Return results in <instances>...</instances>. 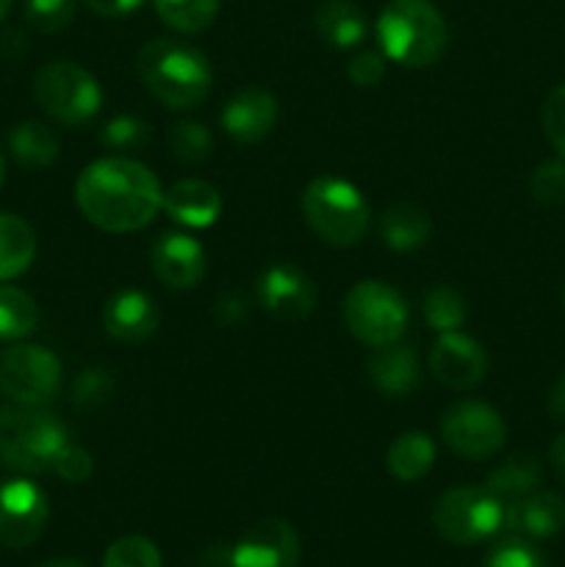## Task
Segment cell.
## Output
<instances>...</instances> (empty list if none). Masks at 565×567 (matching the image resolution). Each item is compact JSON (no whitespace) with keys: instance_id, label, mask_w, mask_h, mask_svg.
<instances>
[{"instance_id":"cell-26","label":"cell","mask_w":565,"mask_h":567,"mask_svg":"<svg viewBox=\"0 0 565 567\" xmlns=\"http://www.w3.org/2000/svg\"><path fill=\"white\" fill-rule=\"evenodd\" d=\"M37 255V233L25 219L0 214V282L20 277Z\"/></svg>"},{"instance_id":"cell-21","label":"cell","mask_w":565,"mask_h":567,"mask_svg":"<svg viewBox=\"0 0 565 567\" xmlns=\"http://www.w3.org/2000/svg\"><path fill=\"white\" fill-rule=\"evenodd\" d=\"M316 33L325 44L336 50L358 48L369 33L366 14L352 0H321L314 14Z\"/></svg>"},{"instance_id":"cell-42","label":"cell","mask_w":565,"mask_h":567,"mask_svg":"<svg viewBox=\"0 0 565 567\" xmlns=\"http://www.w3.org/2000/svg\"><path fill=\"white\" fill-rule=\"evenodd\" d=\"M216 313H219V319L225 321V324H236L238 319H244V313H247V310H244L242 299L227 297V299H222L219 308H216Z\"/></svg>"},{"instance_id":"cell-3","label":"cell","mask_w":565,"mask_h":567,"mask_svg":"<svg viewBox=\"0 0 565 567\" xmlns=\"http://www.w3.org/2000/svg\"><path fill=\"white\" fill-rule=\"evenodd\" d=\"M382 55L402 66H430L443 55L449 28L430 0H391L377 17Z\"/></svg>"},{"instance_id":"cell-30","label":"cell","mask_w":565,"mask_h":567,"mask_svg":"<svg viewBox=\"0 0 565 567\" xmlns=\"http://www.w3.org/2000/svg\"><path fill=\"white\" fill-rule=\"evenodd\" d=\"M170 147L181 164H203L214 147V136L203 122H177L170 133Z\"/></svg>"},{"instance_id":"cell-11","label":"cell","mask_w":565,"mask_h":567,"mask_svg":"<svg viewBox=\"0 0 565 567\" xmlns=\"http://www.w3.org/2000/svg\"><path fill=\"white\" fill-rule=\"evenodd\" d=\"M48 524V498L42 487L28 480L0 485V546L28 548Z\"/></svg>"},{"instance_id":"cell-19","label":"cell","mask_w":565,"mask_h":567,"mask_svg":"<svg viewBox=\"0 0 565 567\" xmlns=\"http://www.w3.org/2000/svg\"><path fill=\"white\" fill-rule=\"evenodd\" d=\"M366 369H369V380L374 382L377 391L391 399L408 396L421 382L419 354L410 343L397 341L388 343V347H377Z\"/></svg>"},{"instance_id":"cell-17","label":"cell","mask_w":565,"mask_h":567,"mask_svg":"<svg viewBox=\"0 0 565 567\" xmlns=\"http://www.w3.org/2000/svg\"><path fill=\"white\" fill-rule=\"evenodd\" d=\"M161 313L153 297L127 288L116 291L103 308V327L111 338L122 343H144L158 332Z\"/></svg>"},{"instance_id":"cell-24","label":"cell","mask_w":565,"mask_h":567,"mask_svg":"<svg viewBox=\"0 0 565 567\" xmlns=\"http://www.w3.org/2000/svg\"><path fill=\"white\" fill-rule=\"evenodd\" d=\"M59 136L50 125L39 120H25L11 127L9 133V153L25 169H42L59 158Z\"/></svg>"},{"instance_id":"cell-44","label":"cell","mask_w":565,"mask_h":567,"mask_svg":"<svg viewBox=\"0 0 565 567\" xmlns=\"http://www.w3.org/2000/svg\"><path fill=\"white\" fill-rule=\"evenodd\" d=\"M548 457H552V465H554V471L559 474V480L565 482V435H559L557 441L552 443V449H548Z\"/></svg>"},{"instance_id":"cell-40","label":"cell","mask_w":565,"mask_h":567,"mask_svg":"<svg viewBox=\"0 0 565 567\" xmlns=\"http://www.w3.org/2000/svg\"><path fill=\"white\" fill-rule=\"evenodd\" d=\"M94 14H103V17H122V14H131L136 11L144 0H83Z\"/></svg>"},{"instance_id":"cell-14","label":"cell","mask_w":565,"mask_h":567,"mask_svg":"<svg viewBox=\"0 0 565 567\" xmlns=\"http://www.w3.org/2000/svg\"><path fill=\"white\" fill-rule=\"evenodd\" d=\"M238 567H297L299 537L282 518H264L233 548Z\"/></svg>"},{"instance_id":"cell-41","label":"cell","mask_w":565,"mask_h":567,"mask_svg":"<svg viewBox=\"0 0 565 567\" xmlns=\"http://www.w3.org/2000/svg\"><path fill=\"white\" fill-rule=\"evenodd\" d=\"M197 567H238L236 554L227 546H210L197 557Z\"/></svg>"},{"instance_id":"cell-25","label":"cell","mask_w":565,"mask_h":567,"mask_svg":"<svg viewBox=\"0 0 565 567\" xmlns=\"http://www.w3.org/2000/svg\"><path fill=\"white\" fill-rule=\"evenodd\" d=\"M541 485V465L530 454H513L504 460L496 471H491L485 482V491L493 493L504 507L521 502Z\"/></svg>"},{"instance_id":"cell-7","label":"cell","mask_w":565,"mask_h":567,"mask_svg":"<svg viewBox=\"0 0 565 567\" xmlns=\"http://www.w3.org/2000/svg\"><path fill=\"white\" fill-rule=\"evenodd\" d=\"M33 97L50 120L78 127L103 105L100 83L75 61H50L33 75Z\"/></svg>"},{"instance_id":"cell-1","label":"cell","mask_w":565,"mask_h":567,"mask_svg":"<svg viewBox=\"0 0 565 567\" xmlns=\"http://www.w3.org/2000/svg\"><path fill=\"white\" fill-rule=\"evenodd\" d=\"M75 203L100 230L133 233L147 227L164 208V188L150 166L116 155L94 161L78 175Z\"/></svg>"},{"instance_id":"cell-28","label":"cell","mask_w":565,"mask_h":567,"mask_svg":"<svg viewBox=\"0 0 565 567\" xmlns=\"http://www.w3.org/2000/svg\"><path fill=\"white\" fill-rule=\"evenodd\" d=\"M161 20L177 33H199L219 14V0H153Z\"/></svg>"},{"instance_id":"cell-39","label":"cell","mask_w":565,"mask_h":567,"mask_svg":"<svg viewBox=\"0 0 565 567\" xmlns=\"http://www.w3.org/2000/svg\"><path fill=\"white\" fill-rule=\"evenodd\" d=\"M349 78H352L355 86L360 89H374L380 86L382 78H386V55L374 53V50H363V53L355 55L347 66Z\"/></svg>"},{"instance_id":"cell-36","label":"cell","mask_w":565,"mask_h":567,"mask_svg":"<svg viewBox=\"0 0 565 567\" xmlns=\"http://www.w3.org/2000/svg\"><path fill=\"white\" fill-rule=\"evenodd\" d=\"M116 391L114 377L105 369H86L83 374H78L75 385H72V402L78 408H97L105 404Z\"/></svg>"},{"instance_id":"cell-16","label":"cell","mask_w":565,"mask_h":567,"mask_svg":"<svg viewBox=\"0 0 565 567\" xmlns=\"http://www.w3.org/2000/svg\"><path fill=\"white\" fill-rule=\"evenodd\" d=\"M205 249L186 233H164L153 244V271L164 286L186 291L203 282Z\"/></svg>"},{"instance_id":"cell-10","label":"cell","mask_w":565,"mask_h":567,"mask_svg":"<svg viewBox=\"0 0 565 567\" xmlns=\"http://www.w3.org/2000/svg\"><path fill=\"white\" fill-rule=\"evenodd\" d=\"M441 437L458 457L491 460L507 441V424L496 408L465 399L443 413Z\"/></svg>"},{"instance_id":"cell-12","label":"cell","mask_w":565,"mask_h":567,"mask_svg":"<svg viewBox=\"0 0 565 567\" xmlns=\"http://www.w3.org/2000/svg\"><path fill=\"white\" fill-rule=\"evenodd\" d=\"M260 308L277 321H302L316 308V286L294 264H271L258 277Z\"/></svg>"},{"instance_id":"cell-23","label":"cell","mask_w":565,"mask_h":567,"mask_svg":"<svg viewBox=\"0 0 565 567\" xmlns=\"http://www.w3.org/2000/svg\"><path fill=\"white\" fill-rule=\"evenodd\" d=\"M432 463H435V441L421 430L402 432V435L388 446L386 454L388 474L399 482L424 480V476L430 474Z\"/></svg>"},{"instance_id":"cell-15","label":"cell","mask_w":565,"mask_h":567,"mask_svg":"<svg viewBox=\"0 0 565 567\" xmlns=\"http://www.w3.org/2000/svg\"><path fill=\"white\" fill-rule=\"evenodd\" d=\"M277 116H280V109H277L275 94L253 86L227 100L222 109V127L233 142L258 144L275 131Z\"/></svg>"},{"instance_id":"cell-5","label":"cell","mask_w":565,"mask_h":567,"mask_svg":"<svg viewBox=\"0 0 565 567\" xmlns=\"http://www.w3.org/2000/svg\"><path fill=\"white\" fill-rule=\"evenodd\" d=\"M302 214L310 230L330 247H355L371 221L369 203L358 186L336 175H321L302 192Z\"/></svg>"},{"instance_id":"cell-45","label":"cell","mask_w":565,"mask_h":567,"mask_svg":"<svg viewBox=\"0 0 565 567\" xmlns=\"http://www.w3.org/2000/svg\"><path fill=\"white\" fill-rule=\"evenodd\" d=\"M39 567H89V565L81 563V559H75V557H53Z\"/></svg>"},{"instance_id":"cell-33","label":"cell","mask_w":565,"mask_h":567,"mask_svg":"<svg viewBox=\"0 0 565 567\" xmlns=\"http://www.w3.org/2000/svg\"><path fill=\"white\" fill-rule=\"evenodd\" d=\"M482 567H548L546 557L532 546L526 537H507V540L496 543L491 554L485 557Z\"/></svg>"},{"instance_id":"cell-47","label":"cell","mask_w":565,"mask_h":567,"mask_svg":"<svg viewBox=\"0 0 565 567\" xmlns=\"http://www.w3.org/2000/svg\"><path fill=\"white\" fill-rule=\"evenodd\" d=\"M6 181V161H3V153H0V186H3Z\"/></svg>"},{"instance_id":"cell-38","label":"cell","mask_w":565,"mask_h":567,"mask_svg":"<svg viewBox=\"0 0 565 567\" xmlns=\"http://www.w3.org/2000/svg\"><path fill=\"white\" fill-rule=\"evenodd\" d=\"M92 468H94L92 454L81 446H72V443H66L64 452H61L53 463L55 474H59L64 482H72V485L86 482L89 476H92Z\"/></svg>"},{"instance_id":"cell-9","label":"cell","mask_w":565,"mask_h":567,"mask_svg":"<svg viewBox=\"0 0 565 567\" xmlns=\"http://www.w3.org/2000/svg\"><path fill=\"white\" fill-rule=\"evenodd\" d=\"M61 363L50 349L17 343L0 352V393L11 404L44 408L59 396Z\"/></svg>"},{"instance_id":"cell-43","label":"cell","mask_w":565,"mask_h":567,"mask_svg":"<svg viewBox=\"0 0 565 567\" xmlns=\"http://www.w3.org/2000/svg\"><path fill=\"white\" fill-rule=\"evenodd\" d=\"M548 413L565 424V374L559 377L557 385H554V391H552V396H548Z\"/></svg>"},{"instance_id":"cell-22","label":"cell","mask_w":565,"mask_h":567,"mask_svg":"<svg viewBox=\"0 0 565 567\" xmlns=\"http://www.w3.org/2000/svg\"><path fill=\"white\" fill-rule=\"evenodd\" d=\"M430 216L421 205L393 203L380 216V238L393 252H413L430 238Z\"/></svg>"},{"instance_id":"cell-6","label":"cell","mask_w":565,"mask_h":567,"mask_svg":"<svg viewBox=\"0 0 565 567\" xmlns=\"http://www.w3.org/2000/svg\"><path fill=\"white\" fill-rule=\"evenodd\" d=\"M343 324L366 347L402 341L410 324V308L402 293L382 280H360L343 297Z\"/></svg>"},{"instance_id":"cell-8","label":"cell","mask_w":565,"mask_h":567,"mask_svg":"<svg viewBox=\"0 0 565 567\" xmlns=\"http://www.w3.org/2000/svg\"><path fill=\"white\" fill-rule=\"evenodd\" d=\"M507 507L485 487H452L432 509V524L443 540L454 546H476L504 532Z\"/></svg>"},{"instance_id":"cell-27","label":"cell","mask_w":565,"mask_h":567,"mask_svg":"<svg viewBox=\"0 0 565 567\" xmlns=\"http://www.w3.org/2000/svg\"><path fill=\"white\" fill-rule=\"evenodd\" d=\"M39 324V308L17 286H0V341H20L28 338Z\"/></svg>"},{"instance_id":"cell-4","label":"cell","mask_w":565,"mask_h":567,"mask_svg":"<svg viewBox=\"0 0 565 567\" xmlns=\"http://www.w3.org/2000/svg\"><path fill=\"white\" fill-rule=\"evenodd\" d=\"M70 443L66 426L44 408H0V460L20 474L53 471L55 457Z\"/></svg>"},{"instance_id":"cell-13","label":"cell","mask_w":565,"mask_h":567,"mask_svg":"<svg viewBox=\"0 0 565 567\" xmlns=\"http://www.w3.org/2000/svg\"><path fill=\"white\" fill-rule=\"evenodd\" d=\"M430 371L441 385L452 391H471L487 374V354L465 332H441L430 352Z\"/></svg>"},{"instance_id":"cell-46","label":"cell","mask_w":565,"mask_h":567,"mask_svg":"<svg viewBox=\"0 0 565 567\" xmlns=\"http://www.w3.org/2000/svg\"><path fill=\"white\" fill-rule=\"evenodd\" d=\"M9 9H11V0H0V22H3V17L9 14Z\"/></svg>"},{"instance_id":"cell-37","label":"cell","mask_w":565,"mask_h":567,"mask_svg":"<svg viewBox=\"0 0 565 567\" xmlns=\"http://www.w3.org/2000/svg\"><path fill=\"white\" fill-rule=\"evenodd\" d=\"M543 131L552 147L565 158V83L554 86L543 103Z\"/></svg>"},{"instance_id":"cell-32","label":"cell","mask_w":565,"mask_h":567,"mask_svg":"<svg viewBox=\"0 0 565 567\" xmlns=\"http://www.w3.org/2000/svg\"><path fill=\"white\" fill-rule=\"evenodd\" d=\"M75 17V0H25L28 25L39 33H59Z\"/></svg>"},{"instance_id":"cell-18","label":"cell","mask_w":565,"mask_h":567,"mask_svg":"<svg viewBox=\"0 0 565 567\" xmlns=\"http://www.w3.org/2000/svg\"><path fill=\"white\" fill-rule=\"evenodd\" d=\"M565 526V502L557 493L535 491L521 502L510 504L504 515V532L526 537V540H546Z\"/></svg>"},{"instance_id":"cell-29","label":"cell","mask_w":565,"mask_h":567,"mask_svg":"<svg viewBox=\"0 0 565 567\" xmlns=\"http://www.w3.org/2000/svg\"><path fill=\"white\" fill-rule=\"evenodd\" d=\"M424 319L435 332L460 330L465 321V302L454 288L438 286L424 297Z\"/></svg>"},{"instance_id":"cell-34","label":"cell","mask_w":565,"mask_h":567,"mask_svg":"<svg viewBox=\"0 0 565 567\" xmlns=\"http://www.w3.org/2000/svg\"><path fill=\"white\" fill-rule=\"evenodd\" d=\"M103 142L111 150H120V153H133V150H142L150 142V125L142 116L120 114L103 127Z\"/></svg>"},{"instance_id":"cell-31","label":"cell","mask_w":565,"mask_h":567,"mask_svg":"<svg viewBox=\"0 0 565 567\" xmlns=\"http://www.w3.org/2000/svg\"><path fill=\"white\" fill-rule=\"evenodd\" d=\"M103 567H161V554L147 537L127 535L111 543L103 557Z\"/></svg>"},{"instance_id":"cell-35","label":"cell","mask_w":565,"mask_h":567,"mask_svg":"<svg viewBox=\"0 0 565 567\" xmlns=\"http://www.w3.org/2000/svg\"><path fill=\"white\" fill-rule=\"evenodd\" d=\"M532 197L541 205L565 203V164L563 161H543L530 177Z\"/></svg>"},{"instance_id":"cell-20","label":"cell","mask_w":565,"mask_h":567,"mask_svg":"<svg viewBox=\"0 0 565 567\" xmlns=\"http://www.w3.org/2000/svg\"><path fill=\"white\" fill-rule=\"evenodd\" d=\"M164 208L186 227H210L222 214V197L216 186L205 181H177L164 192Z\"/></svg>"},{"instance_id":"cell-48","label":"cell","mask_w":565,"mask_h":567,"mask_svg":"<svg viewBox=\"0 0 565 567\" xmlns=\"http://www.w3.org/2000/svg\"><path fill=\"white\" fill-rule=\"evenodd\" d=\"M563 302H565V291H563Z\"/></svg>"},{"instance_id":"cell-2","label":"cell","mask_w":565,"mask_h":567,"mask_svg":"<svg viewBox=\"0 0 565 567\" xmlns=\"http://www.w3.org/2000/svg\"><path fill=\"white\" fill-rule=\"evenodd\" d=\"M136 70L150 94L175 111L203 103L214 83V70L203 50L181 39H153L142 44L136 55Z\"/></svg>"}]
</instances>
